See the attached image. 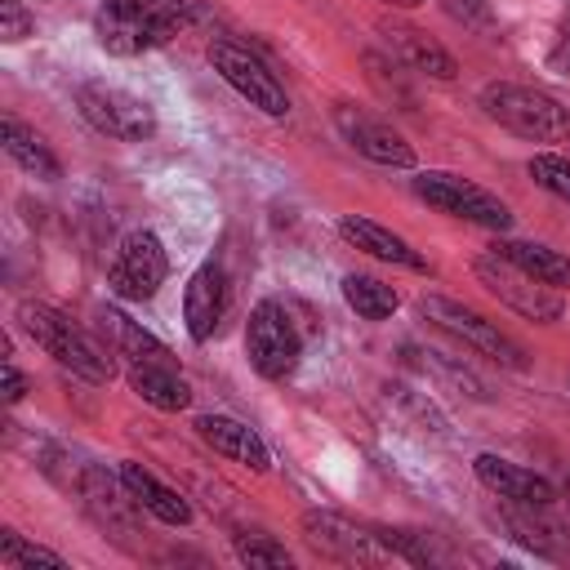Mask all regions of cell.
Here are the masks:
<instances>
[{
    "label": "cell",
    "mask_w": 570,
    "mask_h": 570,
    "mask_svg": "<svg viewBox=\"0 0 570 570\" xmlns=\"http://www.w3.org/2000/svg\"><path fill=\"white\" fill-rule=\"evenodd\" d=\"M191 0H102L94 18V36L116 58H138L165 40H174L191 22Z\"/></svg>",
    "instance_id": "obj_1"
},
{
    "label": "cell",
    "mask_w": 570,
    "mask_h": 570,
    "mask_svg": "<svg viewBox=\"0 0 570 570\" xmlns=\"http://www.w3.org/2000/svg\"><path fill=\"white\" fill-rule=\"evenodd\" d=\"M18 325L31 334L36 347H45L76 379H85V383H111L116 379V361L107 356V347L89 330H80L67 312L27 298V303H18Z\"/></svg>",
    "instance_id": "obj_2"
},
{
    "label": "cell",
    "mask_w": 570,
    "mask_h": 570,
    "mask_svg": "<svg viewBox=\"0 0 570 570\" xmlns=\"http://www.w3.org/2000/svg\"><path fill=\"white\" fill-rule=\"evenodd\" d=\"M481 107L494 125H503L508 134H517L525 142H561L570 134V111L534 85L494 80L481 89Z\"/></svg>",
    "instance_id": "obj_3"
},
{
    "label": "cell",
    "mask_w": 570,
    "mask_h": 570,
    "mask_svg": "<svg viewBox=\"0 0 570 570\" xmlns=\"http://www.w3.org/2000/svg\"><path fill=\"white\" fill-rule=\"evenodd\" d=\"M419 312H423L436 330L454 334L459 343H468L472 352L490 356V361L503 365V370H525V365H530V361H525V347H521L512 334H503L494 321H485L481 312H472V307H463V303H454V298H445V294H423V298H419Z\"/></svg>",
    "instance_id": "obj_4"
},
{
    "label": "cell",
    "mask_w": 570,
    "mask_h": 570,
    "mask_svg": "<svg viewBox=\"0 0 570 570\" xmlns=\"http://www.w3.org/2000/svg\"><path fill=\"white\" fill-rule=\"evenodd\" d=\"M245 356L254 365V374L263 379H289L298 356H303V334L294 325V316L285 312V303L263 298L254 303L249 321H245Z\"/></svg>",
    "instance_id": "obj_5"
},
{
    "label": "cell",
    "mask_w": 570,
    "mask_h": 570,
    "mask_svg": "<svg viewBox=\"0 0 570 570\" xmlns=\"http://www.w3.org/2000/svg\"><path fill=\"white\" fill-rule=\"evenodd\" d=\"M76 107L85 116L89 129L107 134V138H120V142H142L156 134V111L147 98L120 89V85H107V80H85L76 89Z\"/></svg>",
    "instance_id": "obj_6"
},
{
    "label": "cell",
    "mask_w": 570,
    "mask_h": 570,
    "mask_svg": "<svg viewBox=\"0 0 570 570\" xmlns=\"http://www.w3.org/2000/svg\"><path fill=\"white\" fill-rule=\"evenodd\" d=\"M472 272H476V281H481L499 303H508L512 312H521V316L534 321V325H552V321H561V312H566L561 289L534 281L530 272H521L517 263H508V258L494 254V249L481 254V258L472 263Z\"/></svg>",
    "instance_id": "obj_7"
},
{
    "label": "cell",
    "mask_w": 570,
    "mask_h": 570,
    "mask_svg": "<svg viewBox=\"0 0 570 570\" xmlns=\"http://www.w3.org/2000/svg\"><path fill=\"white\" fill-rule=\"evenodd\" d=\"M414 196L428 200L432 209L450 214V218H463V223H476V227H490V232L512 227V209L499 196H490L472 178H459V174H445V169L414 174Z\"/></svg>",
    "instance_id": "obj_8"
},
{
    "label": "cell",
    "mask_w": 570,
    "mask_h": 570,
    "mask_svg": "<svg viewBox=\"0 0 570 570\" xmlns=\"http://www.w3.org/2000/svg\"><path fill=\"white\" fill-rule=\"evenodd\" d=\"M165 276H169V258H165V245L156 232H129L107 267V285L125 303L151 298L165 285Z\"/></svg>",
    "instance_id": "obj_9"
},
{
    "label": "cell",
    "mask_w": 570,
    "mask_h": 570,
    "mask_svg": "<svg viewBox=\"0 0 570 570\" xmlns=\"http://www.w3.org/2000/svg\"><path fill=\"white\" fill-rule=\"evenodd\" d=\"M209 62H214V71H218L249 107H258L263 116H285V111H289V98H285L281 80H276L249 49H240V45H232V40H214V45H209Z\"/></svg>",
    "instance_id": "obj_10"
},
{
    "label": "cell",
    "mask_w": 570,
    "mask_h": 570,
    "mask_svg": "<svg viewBox=\"0 0 570 570\" xmlns=\"http://www.w3.org/2000/svg\"><path fill=\"white\" fill-rule=\"evenodd\" d=\"M334 129L343 134V142H347L352 151H361V156L374 160V165H387V169H410V165H414V147H410L383 116H370L365 107L338 102V107H334Z\"/></svg>",
    "instance_id": "obj_11"
},
{
    "label": "cell",
    "mask_w": 570,
    "mask_h": 570,
    "mask_svg": "<svg viewBox=\"0 0 570 570\" xmlns=\"http://www.w3.org/2000/svg\"><path fill=\"white\" fill-rule=\"evenodd\" d=\"M76 490H80V499H85V512H89L107 534H116V539L134 534L138 499L129 494V485H125L120 476H111V472H102V468L85 463V468H80V476H76Z\"/></svg>",
    "instance_id": "obj_12"
},
{
    "label": "cell",
    "mask_w": 570,
    "mask_h": 570,
    "mask_svg": "<svg viewBox=\"0 0 570 570\" xmlns=\"http://www.w3.org/2000/svg\"><path fill=\"white\" fill-rule=\"evenodd\" d=\"M472 472H476V481H481L490 494H499L503 503L543 508V512L557 503V490H552L539 472H530V468H521V463H508V459H499V454H476V459H472Z\"/></svg>",
    "instance_id": "obj_13"
},
{
    "label": "cell",
    "mask_w": 570,
    "mask_h": 570,
    "mask_svg": "<svg viewBox=\"0 0 570 570\" xmlns=\"http://www.w3.org/2000/svg\"><path fill=\"white\" fill-rule=\"evenodd\" d=\"M223 312H227V276L223 267L209 258L200 263L191 276H187V289H183V321H187V334L196 343L214 338V330L223 325Z\"/></svg>",
    "instance_id": "obj_14"
},
{
    "label": "cell",
    "mask_w": 570,
    "mask_h": 570,
    "mask_svg": "<svg viewBox=\"0 0 570 570\" xmlns=\"http://www.w3.org/2000/svg\"><path fill=\"white\" fill-rule=\"evenodd\" d=\"M303 539L321 557H334V561H374L383 548L374 534H365L338 512H303Z\"/></svg>",
    "instance_id": "obj_15"
},
{
    "label": "cell",
    "mask_w": 570,
    "mask_h": 570,
    "mask_svg": "<svg viewBox=\"0 0 570 570\" xmlns=\"http://www.w3.org/2000/svg\"><path fill=\"white\" fill-rule=\"evenodd\" d=\"M196 436H200L214 454H223V459H232V463H240V468H249V472H267V463H272L263 436H258L249 423L232 419V414H200V419H196Z\"/></svg>",
    "instance_id": "obj_16"
},
{
    "label": "cell",
    "mask_w": 570,
    "mask_h": 570,
    "mask_svg": "<svg viewBox=\"0 0 570 570\" xmlns=\"http://www.w3.org/2000/svg\"><path fill=\"white\" fill-rule=\"evenodd\" d=\"M338 236H343L347 245H356V249L383 258V263H396V267H410V272H428V258H423L405 236H396L392 227H383V223H374V218L343 214V218H338Z\"/></svg>",
    "instance_id": "obj_17"
},
{
    "label": "cell",
    "mask_w": 570,
    "mask_h": 570,
    "mask_svg": "<svg viewBox=\"0 0 570 570\" xmlns=\"http://www.w3.org/2000/svg\"><path fill=\"white\" fill-rule=\"evenodd\" d=\"M383 36H387V49L396 53V62L405 71H419V76H432V80H454L459 76V62L428 31L405 27V22H392V27H383Z\"/></svg>",
    "instance_id": "obj_18"
},
{
    "label": "cell",
    "mask_w": 570,
    "mask_h": 570,
    "mask_svg": "<svg viewBox=\"0 0 570 570\" xmlns=\"http://www.w3.org/2000/svg\"><path fill=\"white\" fill-rule=\"evenodd\" d=\"M98 330L107 334L111 352L125 356L129 365H178L174 352H169L151 330H142L138 321H129V316L116 312V307H102V312H98Z\"/></svg>",
    "instance_id": "obj_19"
},
{
    "label": "cell",
    "mask_w": 570,
    "mask_h": 570,
    "mask_svg": "<svg viewBox=\"0 0 570 570\" xmlns=\"http://www.w3.org/2000/svg\"><path fill=\"white\" fill-rule=\"evenodd\" d=\"M120 481L129 485V494L138 499V508L151 512L156 521H165V525H187V521H191V503H187L174 485H165L156 472H147L142 463L125 459V463H120Z\"/></svg>",
    "instance_id": "obj_20"
},
{
    "label": "cell",
    "mask_w": 570,
    "mask_h": 570,
    "mask_svg": "<svg viewBox=\"0 0 570 570\" xmlns=\"http://www.w3.org/2000/svg\"><path fill=\"white\" fill-rule=\"evenodd\" d=\"M0 142H4V156H9L18 169H27L31 178H45V183L62 178V165H58V156L49 151V142H45L36 129H27L22 120L4 116V120H0Z\"/></svg>",
    "instance_id": "obj_21"
},
{
    "label": "cell",
    "mask_w": 570,
    "mask_h": 570,
    "mask_svg": "<svg viewBox=\"0 0 570 570\" xmlns=\"http://www.w3.org/2000/svg\"><path fill=\"white\" fill-rule=\"evenodd\" d=\"M129 387H134L147 405H156V410H165V414L191 405V387H187V379L178 374V365H129Z\"/></svg>",
    "instance_id": "obj_22"
},
{
    "label": "cell",
    "mask_w": 570,
    "mask_h": 570,
    "mask_svg": "<svg viewBox=\"0 0 570 570\" xmlns=\"http://www.w3.org/2000/svg\"><path fill=\"white\" fill-rule=\"evenodd\" d=\"M490 249L503 254L508 263H517L521 272H530L534 281L552 285V289H566L570 285V258L557 254V249H548V245H539V240H494Z\"/></svg>",
    "instance_id": "obj_23"
},
{
    "label": "cell",
    "mask_w": 570,
    "mask_h": 570,
    "mask_svg": "<svg viewBox=\"0 0 570 570\" xmlns=\"http://www.w3.org/2000/svg\"><path fill=\"white\" fill-rule=\"evenodd\" d=\"M343 298H347V307H352L361 321H387V316L401 307V294H396L387 281L365 276V272L343 276Z\"/></svg>",
    "instance_id": "obj_24"
},
{
    "label": "cell",
    "mask_w": 570,
    "mask_h": 570,
    "mask_svg": "<svg viewBox=\"0 0 570 570\" xmlns=\"http://www.w3.org/2000/svg\"><path fill=\"white\" fill-rule=\"evenodd\" d=\"M0 566H4V570H22V566H53V570H62L67 561H62L58 552L40 548V543H27V539L13 534V530H0Z\"/></svg>",
    "instance_id": "obj_25"
},
{
    "label": "cell",
    "mask_w": 570,
    "mask_h": 570,
    "mask_svg": "<svg viewBox=\"0 0 570 570\" xmlns=\"http://www.w3.org/2000/svg\"><path fill=\"white\" fill-rule=\"evenodd\" d=\"M374 539H379L387 552H396V557H405V561H414V566L441 561L436 539H432V534H423V530H374Z\"/></svg>",
    "instance_id": "obj_26"
},
{
    "label": "cell",
    "mask_w": 570,
    "mask_h": 570,
    "mask_svg": "<svg viewBox=\"0 0 570 570\" xmlns=\"http://www.w3.org/2000/svg\"><path fill=\"white\" fill-rule=\"evenodd\" d=\"M530 178L543 187V191H552V196H561L566 205H570V160H561V156H552V151H539V156H530Z\"/></svg>",
    "instance_id": "obj_27"
},
{
    "label": "cell",
    "mask_w": 570,
    "mask_h": 570,
    "mask_svg": "<svg viewBox=\"0 0 570 570\" xmlns=\"http://www.w3.org/2000/svg\"><path fill=\"white\" fill-rule=\"evenodd\" d=\"M236 557L245 566H289V548L276 543L272 534H236Z\"/></svg>",
    "instance_id": "obj_28"
},
{
    "label": "cell",
    "mask_w": 570,
    "mask_h": 570,
    "mask_svg": "<svg viewBox=\"0 0 570 570\" xmlns=\"http://www.w3.org/2000/svg\"><path fill=\"white\" fill-rule=\"evenodd\" d=\"M365 67H370V85H374L392 107H414V94L401 85L396 62H387V58H379V53H365Z\"/></svg>",
    "instance_id": "obj_29"
},
{
    "label": "cell",
    "mask_w": 570,
    "mask_h": 570,
    "mask_svg": "<svg viewBox=\"0 0 570 570\" xmlns=\"http://www.w3.org/2000/svg\"><path fill=\"white\" fill-rule=\"evenodd\" d=\"M31 31H36L31 9H27L22 0H0V40H4V45H18V40H27Z\"/></svg>",
    "instance_id": "obj_30"
},
{
    "label": "cell",
    "mask_w": 570,
    "mask_h": 570,
    "mask_svg": "<svg viewBox=\"0 0 570 570\" xmlns=\"http://www.w3.org/2000/svg\"><path fill=\"white\" fill-rule=\"evenodd\" d=\"M548 71L570 76V22L557 31V40H552V49H548Z\"/></svg>",
    "instance_id": "obj_31"
},
{
    "label": "cell",
    "mask_w": 570,
    "mask_h": 570,
    "mask_svg": "<svg viewBox=\"0 0 570 570\" xmlns=\"http://www.w3.org/2000/svg\"><path fill=\"white\" fill-rule=\"evenodd\" d=\"M22 392H27V379H22V374H18V365L4 356V401H9V405H18V401H22Z\"/></svg>",
    "instance_id": "obj_32"
},
{
    "label": "cell",
    "mask_w": 570,
    "mask_h": 570,
    "mask_svg": "<svg viewBox=\"0 0 570 570\" xmlns=\"http://www.w3.org/2000/svg\"><path fill=\"white\" fill-rule=\"evenodd\" d=\"M383 4H392V9H419L423 0H383Z\"/></svg>",
    "instance_id": "obj_33"
},
{
    "label": "cell",
    "mask_w": 570,
    "mask_h": 570,
    "mask_svg": "<svg viewBox=\"0 0 570 570\" xmlns=\"http://www.w3.org/2000/svg\"><path fill=\"white\" fill-rule=\"evenodd\" d=\"M566 499H570V481H566Z\"/></svg>",
    "instance_id": "obj_34"
}]
</instances>
